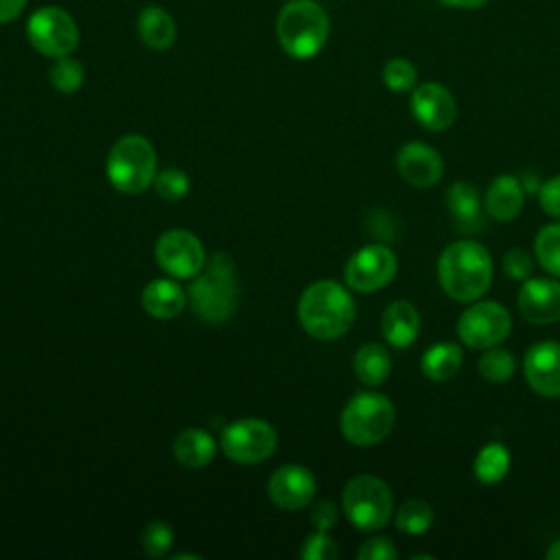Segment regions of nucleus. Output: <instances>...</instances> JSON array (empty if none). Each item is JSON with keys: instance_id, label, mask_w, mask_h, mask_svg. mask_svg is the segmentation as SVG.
Listing matches in <instances>:
<instances>
[{"instance_id": "17", "label": "nucleus", "mask_w": 560, "mask_h": 560, "mask_svg": "<svg viewBox=\"0 0 560 560\" xmlns=\"http://www.w3.org/2000/svg\"><path fill=\"white\" fill-rule=\"evenodd\" d=\"M396 166L400 177L416 188H429L438 184L444 171L440 153L424 142L402 144L396 155Z\"/></svg>"}, {"instance_id": "31", "label": "nucleus", "mask_w": 560, "mask_h": 560, "mask_svg": "<svg viewBox=\"0 0 560 560\" xmlns=\"http://www.w3.org/2000/svg\"><path fill=\"white\" fill-rule=\"evenodd\" d=\"M383 83L392 90V92H409L418 85V72L413 68V63L405 57H392L389 61H385L383 66Z\"/></svg>"}, {"instance_id": "23", "label": "nucleus", "mask_w": 560, "mask_h": 560, "mask_svg": "<svg viewBox=\"0 0 560 560\" xmlns=\"http://www.w3.org/2000/svg\"><path fill=\"white\" fill-rule=\"evenodd\" d=\"M214 453H217V442L203 429H186L173 442V455L186 468H201L210 464Z\"/></svg>"}, {"instance_id": "19", "label": "nucleus", "mask_w": 560, "mask_h": 560, "mask_svg": "<svg viewBox=\"0 0 560 560\" xmlns=\"http://www.w3.org/2000/svg\"><path fill=\"white\" fill-rule=\"evenodd\" d=\"M525 201V190L518 177L514 175H499L486 190L483 206L486 212L497 221H512Z\"/></svg>"}, {"instance_id": "26", "label": "nucleus", "mask_w": 560, "mask_h": 560, "mask_svg": "<svg viewBox=\"0 0 560 560\" xmlns=\"http://www.w3.org/2000/svg\"><path fill=\"white\" fill-rule=\"evenodd\" d=\"M510 470V451L501 442H490L486 444L475 462H472V472L481 483H499Z\"/></svg>"}, {"instance_id": "6", "label": "nucleus", "mask_w": 560, "mask_h": 560, "mask_svg": "<svg viewBox=\"0 0 560 560\" xmlns=\"http://www.w3.org/2000/svg\"><path fill=\"white\" fill-rule=\"evenodd\" d=\"M394 420L396 411L387 396L378 392H361L346 402L339 429L350 444L372 446L389 435Z\"/></svg>"}, {"instance_id": "40", "label": "nucleus", "mask_w": 560, "mask_h": 560, "mask_svg": "<svg viewBox=\"0 0 560 560\" xmlns=\"http://www.w3.org/2000/svg\"><path fill=\"white\" fill-rule=\"evenodd\" d=\"M438 2L451 9H481L490 0H438Z\"/></svg>"}, {"instance_id": "18", "label": "nucleus", "mask_w": 560, "mask_h": 560, "mask_svg": "<svg viewBox=\"0 0 560 560\" xmlns=\"http://www.w3.org/2000/svg\"><path fill=\"white\" fill-rule=\"evenodd\" d=\"M446 208L453 217L455 228L462 234H472L483 228L479 190L466 182H455L446 192Z\"/></svg>"}, {"instance_id": "16", "label": "nucleus", "mask_w": 560, "mask_h": 560, "mask_svg": "<svg viewBox=\"0 0 560 560\" xmlns=\"http://www.w3.org/2000/svg\"><path fill=\"white\" fill-rule=\"evenodd\" d=\"M518 311L532 324L560 319V282L553 278H527L518 291Z\"/></svg>"}, {"instance_id": "5", "label": "nucleus", "mask_w": 560, "mask_h": 560, "mask_svg": "<svg viewBox=\"0 0 560 560\" xmlns=\"http://www.w3.org/2000/svg\"><path fill=\"white\" fill-rule=\"evenodd\" d=\"M107 179L122 195L144 192L158 173L153 144L140 133H127L107 153Z\"/></svg>"}, {"instance_id": "2", "label": "nucleus", "mask_w": 560, "mask_h": 560, "mask_svg": "<svg viewBox=\"0 0 560 560\" xmlns=\"http://www.w3.org/2000/svg\"><path fill=\"white\" fill-rule=\"evenodd\" d=\"M444 293L455 302H475L492 282V258L477 241H457L444 247L438 260Z\"/></svg>"}, {"instance_id": "7", "label": "nucleus", "mask_w": 560, "mask_h": 560, "mask_svg": "<svg viewBox=\"0 0 560 560\" xmlns=\"http://www.w3.org/2000/svg\"><path fill=\"white\" fill-rule=\"evenodd\" d=\"M341 508L357 529L376 532L392 518V490L374 475H357L343 488Z\"/></svg>"}, {"instance_id": "20", "label": "nucleus", "mask_w": 560, "mask_h": 560, "mask_svg": "<svg viewBox=\"0 0 560 560\" xmlns=\"http://www.w3.org/2000/svg\"><path fill=\"white\" fill-rule=\"evenodd\" d=\"M381 330L389 346L407 348L413 343L420 330V315L416 306L407 300L392 302L381 317Z\"/></svg>"}, {"instance_id": "33", "label": "nucleus", "mask_w": 560, "mask_h": 560, "mask_svg": "<svg viewBox=\"0 0 560 560\" xmlns=\"http://www.w3.org/2000/svg\"><path fill=\"white\" fill-rule=\"evenodd\" d=\"M140 542L149 558H164L173 547V529L164 521H151L142 529Z\"/></svg>"}, {"instance_id": "32", "label": "nucleus", "mask_w": 560, "mask_h": 560, "mask_svg": "<svg viewBox=\"0 0 560 560\" xmlns=\"http://www.w3.org/2000/svg\"><path fill=\"white\" fill-rule=\"evenodd\" d=\"M153 188L155 192L166 199V201H179L188 195L190 190V179L188 175L182 171V168H164L160 173H155V179H153Z\"/></svg>"}, {"instance_id": "36", "label": "nucleus", "mask_w": 560, "mask_h": 560, "mask_svg": "<svg viewBox=\"0 0 560 560\" xmlns=\"http://www.w3.org/2000/svg\"><path fill=\"white\" fill-rule=\"evenodd\" d=\"M357 558L359 560H396L398 551H396V547H394V542L389 538L374 536V538H368L359 547Z\"/></svg>"}, {"instance_id": "10", "label": "nucleus", "mask_w": 560, "mask_h": 560, "mask_svg": "<svg viewBox=\"0 0 560 560\" xmlns=\"http://www.w3.org/2000/svg\"><path fill=\"white\" fill-rule=\"evenodd\" d=\"M512 328V317L499 302H475L457 322V335L468 348L486 350L501 343Z\"/></svg>"}, {"instance_id": "34", "label": "nucleus", "mask_w": 560, "mask_h": 560, "mask_svg": "<svg viewBox=\"0 0 560 560\" xmlns=\"http://www.w3.org/2000/svg\"><path fill=\"white\" fill-rule=\"evenodd\" d=\"M300 556L304 560H332V558H337V545L326 532L317 529L302 542Z\"/></svg>"}, {"instance_id": "41", "label": "nucleus", "mask_w": 560, "mask_h": 560, "mask_svg": "<svg viewBox=\"0 0 560 560\" xmlns=\"http://www.w3.org/2000/svg\"><path fill=\"white\" fill-rule=\"evenodd\" d=\"M521 184H523V190H525V192H538V188H540L538 177H536L534 173H523Z\"/></svg>"}, {"instance_id": "11", "label": "nucleus", "mask_w": 560, "mask_h": 560, "mask_svg": "<svg viewBox=\"0 0 560 560\" xmlns=\"http://www.w3.org/2000/svg\"><path fill=\"white\" fill-rule=\"evenodd\" d=\"M396 269V254L387 245H365L348 258L343 280L352 291L370 293L389 284Z\"/></svg>"}, {"instance_id": "12", "label": "nucleus", "mask_w": 560, "mask_h": 560, "mask_svg": "<svg viewBox=\"0 0 560 560\" xmlns=\"http://www.w3.org/2000/svg\"><path fill=\"white\" fill-rule=\"evenodd\" d=\"M155 260L171 278L188 280L206 267V252L192 232L168 230L155 243Z\"/></svg>"}, {"instance_id": "37", "label": "nucleus", "mask_w": 560, "mask_h": 560, "mask_svg": "<svg viewBox=\"0 0 560 560\" xmlns=\"http://www.w3.org/2000/svg\"><path fill=\"white\" fill-rule=\"evenodd\" d=\"M538 201L549 217L560 219V175L547 179L538 188Z\"/></svg>"}, {"instance_id": "21", "label": "nucleus", "mask_w": 560, "mask_h": 560, "mask_svg": "<svg viewBox=\"0 0 560 560\" xmlns=\"http://www.w3.org/2000/svg\"><path fill=\"white\" fill-rule=\"evenodd\" d=\"M188 293L168 278H155L142 289V308L155 319H173L186 306Z\"/></svg>"}, {"instance_id": "42", "label": "nucleus", "mask_w": 560, "mask_h": 560, "mask_svg": "<svg viewBox=\"0 0 560 560\" xmlns=\"http://www.w3.org/2000/svg\"><path fill=\"white\" fill-rule=\"evenodd\" d=\"M545 556H547L549 560H560V538L551 542V547L547 549V553H545Z\"/></svg>"}, {"instance_id": "14", "label": "nucleus", "mask_w": 560, "mask_h": 560, "mask_svg": "<svg viewBox=\"0 0 560 560\" xmlns=\"http://www.w3.org/2000/svg\"><path fill=\"white\" fill-rule=\"evenodd\" d=\"M317 483L308 468L300 464H284L276 468L267 481V494L280 510H302L315 497Z\"/></svg>"}, {"instance_id": "1", "label": "nucleus", "mask_w": 560, "mask_h": 560, "mask_svg": "<svg viewBox=\"0 0 560 560\" xmlns=\"http://www.w3.org/2000/svg\"><path fill=\"white\" fill-rule=\"evenodd\" d=\"M298 319L315 339H339L354 322V300L339 282L317 280L302 291L298 302Z\"/></svg>"}, {"instance_id": "38", "label": "nucleus", "mask_w": 560, "mask_h": 560, "mask_svg": "<svg viewBox=\"0 0 560 560\" xmlns=\"http://www.w3.org/2000/svg\"><path fill=\"white\" fill-rule=\"evenodd\" d=\"M311 523L315 525V529L319 532H328L335 523H337V505L328 499L319 501L313 510H311Z\"/></svg>"}, {"instance_id": "30", "label": "nucleus", "mask_w": 560, "mask_h": 560, "mask_svg": "<svg viewBox=\"0 0 560 560\" xmlns=\"http://www.w3.org/2000/svg\"><path fill=\"white\" fill-rule=\"evenodd\" d=\"M479 374L490 383H503L508 381L516 370V359L503 350V348H486V352L479 357Z\"/></svg>"}, {"instance_id": "25", "label": "nucleus", "mask_w": 560, "mask_h": 560, "mask_svg": "<svg viewBox=\"0 0 560 560\" xmlns=\"http://www.w3.org/2000/svg\"><path fill=\"white\" fill-rule=\"evenodd\" d=\"M354 374L363 385H381L392 372V357L381 343H365L357 350L352 361Z\"/></svg>"}, {"instance_id": "3", "label": "nucleus", "mask_w": 560, "mask_h": 560, "mask_svg": "<svg viewBox=\"0 0 560 560\" xmlns=\"http://www.w3.org/2000/svg\"><path fill=\"white\" fill-rule=\"evenodd\" d=\"M330 20L315 0H289L276 20L280 48L293 59L315 57L328 42Z\"/></svg>"}, {"instance_id": "29", "label": "nucleus", "mask_w": 560, "mask_h": 560, "mask_svg": "<svg viewBox=\"0 0 560 560\" xmlns=\"http://www.w3.org/2000/svg\"><path fill=\"white\" fill-rule=\"evenodd\" d=\"M48 79H50V85L61 92V94H74L81 85H83V79H85V72H83V66L72 59L70 55L66 57H57L55 63L50 66V72H48Z\"/></svg>"}, {"instance_id": "39", "label": "nucleus", "mask_w": 560, "mask_h": 560, "mask_svg": "<svg viewBox=\"0 0 560 560\" xmlns=\"http://www.w3.org/2000/svg\"><path fill=\"white\" fill-rule=\"evenodd\" d=\"M26 7V0H0V24L13 22Z\"/></svg>"}, {"instance_id": "13", "label": "nucleus", "mask_w": 560, "mask_h": 560, "mask_svg": "<svg viewBox=\"0 0 560 560\" xmlns=\"http://www.w3.org/2000/svg\"><path fill=\"white\" fill-rule=\"evenodd\" d=\"M409 107L413 118L429 131L448 129L457 118L455 96L435 81H424L411 90Z\"/></svg>"}, {"instance_id": "4", "label": "nucleus", "mask_w": 560, "mask_h": 560, "mask_svg": "<svg viewBox=\"0 0 560 560\" xmlns=\"http://www.w3.org/2000/svg\"><path fill=\"white\" fill-rule=\"evenodd\" d=\"M236 271L228 254H214L210 262L192 278L188 287V302L195 315L208 324H221L232 317L236 308Z\"/></svg>"}, {"instance_id": "8", "label": "nucleus", "mask_w": 560, "mask_h": 560, "mask_svg": "<svg viewBox=\"0 0 560 560\" xmlns=\"http://www.w3.org/2000/svg\"><path fill=\"white\" fill-rule=\"evenodd\" d=\"M26 37L37 52L57 59L70 55L79 46V26L66 9L46 4L28 15Z\"/></svg>"}, {"instance_id": "22", "label": "nucleus", "mask_w": 560, "mask_h": 560, "mask_svg": "<svg viewBox=\"0 0 560 560\" xmlns=\"http://www.w3.org/2000/svg\"><path fill=\"white\" fill-rule=\"evenodd\" d=\"M138 35L151 50H168L177 39V26L173 15L160 4H147L138 13Z\"/></svg>"}, {"instance_id": "35", "label": "nucleus", "mask_w": 560, "mask_h": 560, "mask_svg": "<svg viewBox=\"0 0 560 560\" xmlns=\"http://www.w3.org/2000/svg\"><path fill=\"white\" fill-rule=\"evenodd\" d=\"M532 269H534V262H532V256L525 249L512 247L510 252H505V256H503V271L510 278L527 280L532 276Z\"/></svg>"}, {"instance_id": "15", "label": "nucleus", "mask_w": 560, "mask_h": 560, "mask_svg": "<svg viewBox=\"0 0 560 560\" xmlns=\"http://www.w3.org/2000/svg\"><path fill=\"white\" fill-rule=\"evenodd\" d=\"M523 372L529 387L547 398L560 396V343L538 341L523 359Z\"/></svg>"}, {"instance_id": "9", "label": "nucleus", "mask_w": 560, "mask_h": 560, "mask_svg": "<svg viewBox=\"0 0 560 560\" xmlns=\"http://www.w3.org/2000/svg\"><path fill=\"white\" fill-rule=\"evenodd\" d=\"M278 446L276 429L260 418H241L221 433V451L236 464L265 462Z\"/></svg>"}, {"instance_id": "28", "label": "nucleus", "mask_w": 560, "mask_h": 560, "mask_svg": "<svg viewBox=\"0 0 560 560\" xmlns=\"http://www.w3.org/2000/svg\"><path fill=\"white\" fill-rule=\"evenodd\" d=\"M536 258L545 271L560 278V223L545 225L534 241Z\"/></svg>"}, {"instance_id": "24", "label": "nucleus", "mask_w": 560, "mask_h": 560, "mask_svg": "<svg viewBox=\"0 0 560 560\" xmlns=\"http://www.w3.org/2000/svg\"><path fill=\"white\" fill-rule=\"evenodd\" d=\"M462 361H464V354H462L459 346H455L451 341H440L424 350V354L420 359V368L427 378L442 383V381L453 378L459 372Z\"/></svg>"}, {"instance_id": "27", "label": "nucleus", "mask_w": 560, "mask_h": 560, "mask_svg": "<svg viewBox=\"0 0 560 560\" xmlns=\"http://www.w3.org/2000/svg\"><path fill=\"white\" fill-rule=\"evenodd\" d=\"M433 523V508L422 499L405 501L396 512V527L402 534L418 536L424 534Z\"/></svg>"}]
</instances>
